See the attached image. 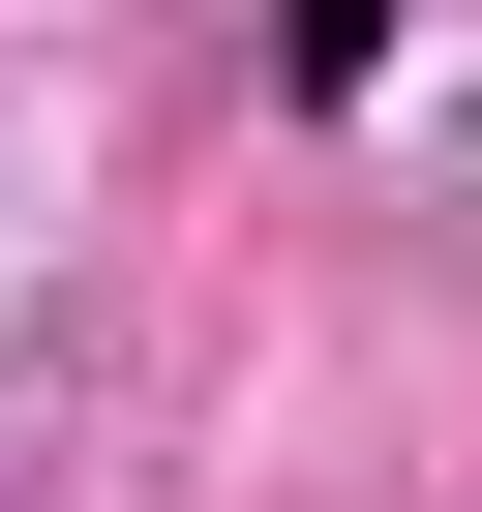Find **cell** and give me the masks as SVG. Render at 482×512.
I'll return each mask as SVG.
<instances>
[{"instance_id":"cell-1","label":"cell","mask_w":482,"mask_h":512,"mask_svg":"<svg viewBox=\"0 0 482 512\" xmlns=\"http://www.w3.org/2000/svg\"><path fill=\"white\" fill-rule=\"evenodd\" d=\"M272 61H302V91H362V61H392V0H272Z\"/></svg>"}]
</instances>
